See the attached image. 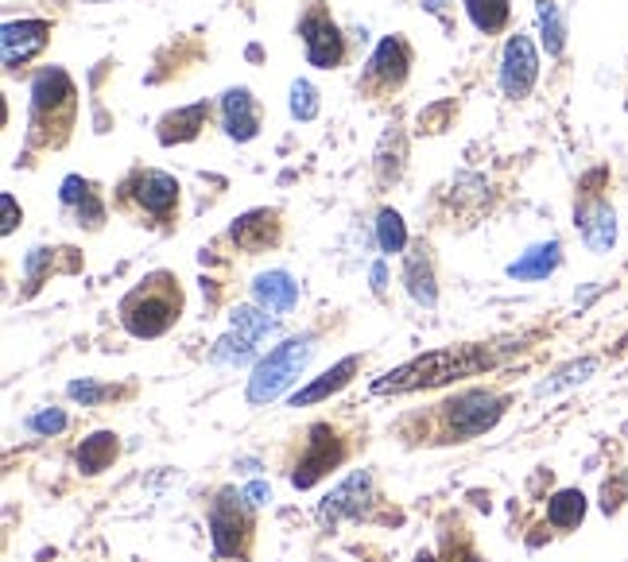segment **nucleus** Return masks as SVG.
<instances>
[{
  "mask_svg": "<svg viewBox=\"0 0 628 562\" xmlns=\"http://www.w3.org/2000/svg\"><path fill=\"white\" fill-rule=\"evenodd\" d=\"M248 500L238 493L221 489L218 500L209 504V539L218 559H245L253 544V516H248Z\"/></svg>",
  "mask_w": 628,
  "mask_h": 562,
  "instance_id": "obj_6",
  "label": "nucleus"
},
{
  "mask_svg": "<svg viewBox=\"0 0 628 562\" xmlns=\"http://www.w3.org/2000/svg\"><path fill=\"white\" fill-rule=\"evenodd\" d=\"M415 562H435V554H419V559Z\"/></svg>",
  "mask_w": 628,
  "mask_h": 562,
  "instance_id": "obj_38",
  "label": "nucleus"
},
{
  "mask_svg": "<svg viewBox=\"0 0 628 562\" xmlns=\"http://www.w3.org/2000/svg\"><path fill=\"white\" fill-rule=\"evenodd\" d=\"M253 295L260 307L275 310V315H287V310H295V303H299V283L287 272H265L253 280Z\"/></svg>",
  "mask_w": 628,
  "mask_h": 562,
  "instance_id": "obj_18",
  "label": "nucleus"
},
{
  "mask_svg": "<svg viewBox=\"0 0 628 562\" xmlns=\"http://www.w3.org/2000/svg\"><path fill=\"white\" fill-rule=\"evenodd\" d=\"M66 392H71V399H82V404H101V399L117 396V388H101V384H90V381H74Z\"/></svg>",
  "mask_w": 628,
  "mask_h": 562,
  "instance_id": "obj_31",
  "label": "nucleus"
},
{
  "mask_svg": "<svg viewBox=\"0 0 628 562\" xmlns=\"http://www.w3.org/2000/svg\"><path fill=\"white\" fill-rule=\"evenodd\" d=\"M292 117L295 120H315L319 117V90H315L307 78L292 82Z\"/></svg>",
  "mask_w": 628,
  "mask_h": 562,
  "instance_id": "obj_28",
  "label": "nucleus"
},
{
  "mask_svg": "<svg viewBox=\"0 0 628 562\" xmlns=\"http://www.w3.org/2000/svg\"><path fill=\"white\" fill-rule=\"evenodd\" d=\"M361 369V357H346V361H337L330 372H322L319 381L307 384L303 392H295L292 396V408H307V404H319V399L334 396V392H342L349 381H354V372Z\"/></svg>",
  "mask_w": 628,
  "mask_h": 562,
  "instance_id": "obj_19",
  "label": "nucleus"
},
{
  "mask_svg": "<svg viewBox=\"0 0 628 562\" xmlns=\"http://www.w3.org/2000/svg\"><path fill=\"white\" fill-rule=\"evenodd\" d=\"M221 125L233 140H253L260 132V105L248 90H226L221 98Z\"/></svg>",
  "mask_w": 628,
  "mask_h": 562,
  "instance_id": "obj_15",
  "label": "nucleus"
},
{
  "mask_svg": "<svg viewBox=\"0 0 628 562\" xmlns=\"http://www.w3.org/2000/svg\"><path fill=\"white\" fill-rule=\"evenodd\" d=\"M229 322H233V334L248 337V342H260V337L272 330V318L260 315L256 307H238L233 315H229Z\"/></svg>",
  "mask_w": 628,
  "mask_h": 562,
  "instance_id": "obj_27",
  "label": "nucleus"
},
{
  "mask_svg": "<svg viewBox=\"0 0 628 562\" xmlns=\"http://www.w3.org/2000/svg\"><path fill=\"white\" fill-rule=\"evenodd\" d=\"M209 120V105L198 101V105H187V110H175L159 120V140L164 144H182V140H194L206 128Z\"/></svg>",
  "mask_w": 628,
  "mask_h": 562,
  "instance_id": "obj_20",
  "label": "nucleus"
},
{
  "mask_svg": "<svg viewBox=\"0 0 628 562\" xmlns=\"http://www.w3.org/2000/svg\"><path fill=\"white\" fill-rule=\"evenodd\" d=\"M501 416H504V399L485 388L458 392V396L438 404V423H443V438H447V443H465V438L485 435V431L497 426Z\"/></svg>",
  "mask_w": 628,
  "mask_h": 562,
  "instance_id": "obj_5",
  "label": "nucleus"
},
{
  "mask_svg": "<svg viewBox=\"0 0 628 562\" xmlns=\"http://www.w3.org/2000/svg\"><path fill=\"white\" fill-rule=\"evenodd\" d=\"M342 462H346V443L337 438V431L330 423H315L307 431V443H303L299 465L292 470V485L295 489H310L315 481H322Z\"/></svg>",
  "mask_w": 628,
  "mask_h": 562,
  "instance_id": "obj_7",
  "label": "nucleus"
},
{
  "mask_svg": "<svg viewBox=\"0 0 628 562\" xmlns=\"http://www.w3.org/2000/svg\"><path fill=\"white\" fill-rule=\"evenodd\" d=\"M241 497H245L253 508H260V504H268V500H272V489H268L265 481H253V485H248V489L241 493Z\"/></svg>",
  "mask_w": 628,
  "mask_h": 562,
  "instance_id": "obj_34",
  "label": "nucleus"
},
{
  "mask_svg": "<svg viewBox=\"0 0 628 562\" xmlns=\"http://www.w3.org/2000/svg\"><path fill=\"white\" fill-rule=\"evenodd\" d=\"M539 24H543V43H547V55H563V43H566V28H563V16L551 0H539Z\"/></svg>",
  "mask_w": 628,
  "mask_h": 562,
  "instance_id": "obj_26",
  "label": "nucleus"
},
{
  "mask_svg": "<svg viewBox=\"0 0 628 562\" xmlns=\"http://www.w3.org/2000/svg\"><path fill=\"white\" fill-rule=\"evenodd\" d=\"M489 357L477 349H438V354L419 357V361L403 365V369L388 372V381H376V392H411V388H435L454 376H470V372L485 369Z\"/></svg>",
  "mask_w": 628,
  "mask_h": 562,
  "instance_id": "obj_4",
  "label": "nucleus"
},
{
  "mask_svg": "<svg viewBox=\"0 0 628 562\" xmlns=\"http://www.w3.org/2000/svg\"><path fill=\"white\" fill-rule=\"evenodd\" d=\"M28 426L36 431V435H59V431L66 426V416H63V411H55V408H51V411H39V416L28 419Z\"/></svg>",
  "mask_w": 628,
  "mask_h": 562,
  "instance_id": "obj_32",
  "label": "nucleus"
},
{
  "mask_svg": "<svg viewBox=\"0 0 628 562\" xmlns=\"http://www.w3.org/2000/svg\"><path fill=\"white\" fill-rule=\"evenodd\" d=\"M117 454H120L117 435H113V431H98V435L82 438V446H78V454H74V462H78V470L82 473H101L117 462Z\"/></svg>",
  "mask_w": 628,
  "mask_h": 562,
  "instance_id": "obj_22",
  "label": "nucleus"
},
{
  "mask_svg": "<svg viewBox=\"0 0 628 562\" xmlns=\"http://www.w3.org/2000/svg\"><path fill=\"white\" fill-rule=\"evenodd\" d=\"M0 206H4V237L12 233V229H16V221H20V209H16V199H12V194H4V199H0Z\"/></svg>",
  "mask_w": 628,
  "mask_h": 562,
  "instance_id": "obj_35",
  "label": "nucleus"
},
{
  "mask_svg": "<svg viewBox=\"0 0 628 562\" xmlns=\"http://www.w3.org/2000/svg\"><path fill=\"white\" fill-rule=\"evenodd\" d=\"M578 229H582V241L593 253H610L613 241H617V218L605 202H586L578 209Z\"/></svg>",
  "mask_w": 628,
  "mask_h": 562,
  "instance_id": "obj_17",
  "label": "nucleus"
},
{
  "mask_svg": "<svg viewBox=\"0 0 628 562\" xmlns=\"http://www.w3.org/2000/svg\"><path fill=\"white\" fill-rule=\"evenodd\" d=\"M423 4H427L431 12H443V9H447V4H450V0H423Z\"/></svg>",
  "mask_w": 628,
  "mask_h": 562,
  "instance_id": "obj_37",
  "label": "nucleus"
},
{
  "mask_svg": "<svg viewBox=\"0 0 628 562\" xmlns=\"http://www.w3.org/2000/svg\"><path fill=\"white\" fill-rule=\"evenodd\" d=\"M465 12L474 20V28L492 36V31H501L512 16V4L509 0H465Z\"/></svg>",
  "mask_w": 628,
  "mask_h": 562,
  "instance_id": "obj_24",
  "label": "nucleus"
},
{
  "mask_svg": "<svg viewBox=\"0 0 628 562\" xmlns=\"http://www.w3.org/2000/svg\"><path fill=\"white\" fill-rule=\"evenodd\" d=\"M559 260H563V248L559 241H547V245H536L528 253L520 256V260L509 264V276L512 280H547V276L555 272Z\"/></svg>",
  "mask_w": 628,
  "mask_h": 562,
  "instance_id": "obj_21",
  "label": "nucleus"
},
{
  "mask_svg": "<svg viewBox=\"0 0 628 562\" xmlns=\"http://www.w3.org/2000/svg\"><path fill=\"white\" fill-rule=\"evenodd\" d=\"M47 39H51V24H47V20H20V24L12 20V24H4V31H0L4 66L16 71V66H24L28 59H36L47 47Z\"/></svg>",
  "mask_w": 628,
  "mask_h": 562,
  "instance_id": "obj_13",
  "label": "nucleus"
},
{
  "mask_svg": "<svg viewBox=\"0 0 628 562\" xmlns=\"http://www.w3.org/2000/svg\"><path fill=\"white\" fill-rule=\"evenodd\" d=\"M182 288L171 272H152L120 299V322L132 337H159L179 322Z\"/></svg>",
  "mask_w": 628,
  "mask_h": 562,
  "instance_id": "obj_2",
  "label": "nucleus"
},
{
  "mask_svg": "<svg viewBox=\"0 0 628 562\" xmlns=\"http://www.w3.org/2000/svg\"><path fill=\"white\" fill-rule=\"evenodd\" d=\"M299 36H303V47H307L310 66H322V71L342 66V59H346V36L337 31V24L330 20V12H326L322 0H315V4L303 12Z\"/></svg>",
  "mask_w": 628,
  "mask_h": 562,
  "instance_id": "obj_8",
  "label": "nucleus"
},
{
  "mask_svg": "<svg viewBox=\"0 0 628 562\" xmlns=\"http://www.w3.org/2000/svg\"><path fill=\"white\" fill-rule=\"evenodd\" d=\"M536 78H539L536 47H531L528 36H512L509 47H504V59H501V90L509 93L512 101H520L531 93Z\"/></svg>",
  "mask_w": 628,
  "mask_h": 562,
  "instance_id": "obj_12",
  "label": "nucleus"
},
{
  "mask_svg": "<svg viewBox=\"0 0 628 562\" xmlns=\"http://www.w3.org/2000/svg\"><path fill=\"white\" fill-rule=\"evenodd\" d=\"M369 500H373V477H369L364 470H357V473H349V477L342 481L326 500H322L319 520L326 527H334L337 520H361Z\"/></svg>",
  "mask_w": 628,
  "mask_h": 562,
  "instance_id": "obj_11",
  "label": "nucleus"
},
{
  "mask_svg": "<svg viewBox=\"0 0 628 562\" xmlns=\"http://www.w3.org/2000/svg\"><path fill=\"white\" fill-rule=\"evenodd\" d=\"M586 516V497L578 489H563L551 497V504H547V520L559 527V532H571V527H578Z\"/></svg>",
  "mask_w": 628,
  "mask_h": 562,
  "instance_id": "obj_23",
  "label": "nucleus"
},
{
  "mask_svg": "<svg viewBox=\"0 0 628 562\" xmlns=\"http://www.w3.org/2000/svg\"><path fill=\"white\" fill-rule=\"evenodd\" d=\"M310 357H315V337L310 334L287 337L283 345H275L272 354L253 369V376H248V404H253V408H265L275 396H283V392L299 381V372L310 365Z\"/></svg>",
  "mask_w": 628,
  "mask_h": 562,
  "instance_id": "obj_3",
  "label": "nucleus"
},
{
  "mask_svg": "<svg viewBox=\"0 0 628 562\" xmlns=\"http://www.w3.org/2000/svg\"><path fill=\"white\" fill-rule=\"evenodd\" d=\"M280 233H283V221L275 209H253V214L233 221L229 241H233L241 253H265V248L280 245Z\"/></svg>",
  "mask_w": 628,
  "mask_h": 562,
  "instance_id": "obj_14",
  "label": "nucleus"
},
{
  "mask_svg": "<svg viewBox=\"0 0 628 562\" xmlns=\"http://www.w3.org/2000/svg\"><path fill=\"white\" fill-rule=\"evenodd\" d=\"M376 241H381V253H403L408 245V229L396 209H381V221H376Z\"/></svg>",
  "mask_w": 628,
  "mask_h": 562,
  "instance_id": "obj_25",
  "label": "nucleus"
},
{
  "mask_svg": "<svg viewBox=\"0 0 628 562\" xmlns=\"http://www.w3.org/2000/svg\"><path fill=\"white\" fill-rule=\"evenodd\" d=\"M598 369V361H593V357H586V361H578V365H571V369H563L559 372V381H551V384H543V396L547 392H559V388H566V384H574V381H586V376H590V372Z\"/></svg>",
  "mask_w": 628,
  "mask_h": 562,
  "instance_id": "obj_30",
  "label": "nucleus"
},
{
  "mask_svg": "<svg viewBox=\"0 0 628 562\" xmlns=\"http://www.w3.org/2000/svg\"><path fill=\"white\" fill-rule=\"evenodd\" d=\"M408 71H411V47L403 43L400 36H388L373 51L369 66H364L361 90L369 93V98H388V93H396L408 82Z\"/></svg>",
  "mask_w": 628,
  "mask_h": 562,
  "instance_id": "obj_9",
  "label": "nucleus"
},
{
  "mask_svg": "<svg viewBox=\"0 0 628 562\" xmlns=\"http://www.w3.org/2000/svg\"><path fill=\"white\" fill-rule=\"evenodd\" d=\"M120 199L132 202L148 218L171 221L175 206H179V182L167 171H137L132 179L120 182Z\"/></svg>",
  "mask_w": 628,
  "mask_h": 562,
  "instance_id": "obj_10",
  "label": "nucleus"
},
{
  "mask_svg": "<svg viewBox=\"0 0 628 562\" xmlns=\"http://www.w3.org/2000/svg\"><path fill=\"white\" fill-rule=\"evenodd\" d=\"M403 283H408L411 299L423 303V307H435L438 288H435V260H431L427 245H415L403 260Z\"/></svg>",
  "mask_w": 628,
  "mask_h": 562,
  "instance_id": "obj_16",
  "label": "nucleus"
},
{
  "mask_svg": "<svg viewBox=\"0 0 628 562\" xmlns=\"http://www.w3.org/2000/svg\"><path fill=\"white\" fill-rule=\"evenodd\" d=\"M78 117V90L66 78V71L47 66L31 82V117H28V144L31 148H63Z\"/></svg>",
  "mask_w": 628,
  "mask_h": 562,
  "instance_id": "obj_1",
  "label": "nucleus"
},
{
  "mask_svg": "<svg viewBox=\"0 0 628 562\" xmlns=\"http://www.w3.org/2000/svg\"><path fill=\"white\" fill-rule=\"evenodd\" d=\"M253 345L256 342H248V337L229 334V337H221L218 349H214V361H218V365H241V361H248V357H253Z\"/></svg>",
  "mask_w": 628,
  "mask_h": 562,
  "instance_id": "obj_29",
  "label": "nucleus"
},
{
  "mask_svg": "<svg viewBox=\"0 0 628 562\" xmlns=\"http://www.w3.org/2000/svg\"><path fill=\"white\" fill-rule=\"evenodd\" d=\"M450 562H477V554L470 551V544H462V547H454V554H450Z\"/></svg>",
  "mask_w": 628,
  "mask_h": 562,
  "instance_id": "obj_36",
  "label": "nucleus"
},
{
  "mask_svg": "<svg viewBox=\"0 0 628 562\" xmlns=\"http://www.w3.org/2000/svg\"><path fill=\"white\" fill-rule=\"evenodd\" d=\"M90 191H93L90 182H86V179H78V175H71V179L63 182V206H66V209H74V206H78V202H82Z\"/></svg>",
  "mask_w": 628,
  "mask_h": 562,
  "instance_id": "obj_33",
  "label": "nucleus"
}]
</instances>
